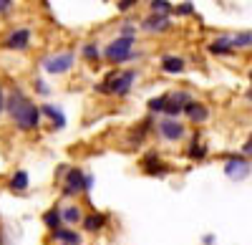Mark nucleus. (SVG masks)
Returning a JSON list of instances; mask_svg holds the SVG:
<instances>
[{"mask_svg": "<svg viewBox=\"0 0 252 245\" xmlns=\"http://www.w3.org/2000/svg\"><path fill=\"white\" fill-rule=\"evenodd\" d=\"M192 124H204V121H209V109L202 104V101H189V104L184 106V111H182Z\"/></svg>", "mask_w": 252, "mask_h": 245, "instance_id": "15", "label": "nucleus"}, {"mask_svg": "<svg viewBox=\"0 0 252 245\" xmlns=\"http://www.w3.org/2000/svg\"><path fill=\"white\" fill-rule=\"evenodd\" d=\"M31 40H33L31 28L20 26V28H13V31L5 35L3 48H5V51H28V48H31Z\"/></svg>", "mask_w": 252, "mask_h": 245, "instance_id": "9", "label": "nucleus"}, {"mask_svg": "<svg viewBox=\"0 0 252 245\" xmlns=\"http://www.w3.org/2000/svg\"><path fill=\"white\" fill-rule=\"evenodd\" d=\"M0 245H3V238H0Z\"/></svg>", "mask_w": 252, "mask_h": 245, "instance_id": "35", "label": "nucleus"}, {"mask_svg": "<svg viewBox=\"0 0 252 245\" xmlns=\"http://www.w3.org/2000/svg\"><path fill=\"white\" fill-rule=\"evenodd\" d=\"M134 43H136V38H124V35H116L111 43L103 48L101 53H103V58L109 61V64H114V66H119V64H126V61H134V58H139L141 53H136L134 51Z\"/></svg>", "mask_w": 252, "mask_h": 245, "instance_id": "3", "label": "nucleus"}, {"mask_svg": "<svg viewBox=\"0 0 252 245\" xmlns=\"http://www.w3.org/2000/svg\"><path fill=\"white\" fill-rule=\"evenodd\" d=\"M232 48H235V51H247V48H252V31L232 33Z\"/></svg>", "mask_w": 252, "mask_h": 245, "instance_id": "22", "label": "nucleus"}, {"mask_svg": "<svg viewBox=\"0 0 252 245\" xmlns=\"http://www.w3.org/2000/svg\"><path fill=\"white\" fill-rule=\"evenodd\" d=\"M247 101H250V104H252V89L247 91Z\"/></svg>", "mask_w": 252, "mask_h": 245, "instance_id": "34", "label": "nucleus"}, {"mask_svg": "<svg viewBox=\"0 0 252 245\" xmlns=\"http://www.w3.org/2000/svg\"><path fill=\"white\" fill-rule=\"evenodd\" d=\"M250 172H252V162L245 154H229L224 159V175H227V179L242 182V179L250 177Z\"/></svg>", "mask_w": 252, "mask_h": 245, "instance_id": "6", "label": "nucleus"}, {"mask_svg": "<svg viewBox=\"0 0 252 245\" xmlns=\"http://www.w3.org/2000/svg\"><path fill=\"white\" fill-rule=\"evenodd\" d=\"M106 225H109V215H103V212H98V210L86 212V215H83V222H81L83 233H91V235L101 233Z\"/></svg>", "mask_w": 252, "mask_h": 245, "instance_id": "13", "label": "nucleus"}, {"mask_svg": "<svg viewBox=\"0 0 252 245\" xmlns=\"http://www.w3.org/2000/svg\"><path fill=\"white\" fill-rule=\"evenodd\" d=\"M189 101H192V94H187V91H172V94H166L164 116L166 119H179Z\"/></svg>", "mask_w": 252, "mask_h": 245, "instance_id": "10", "label": "nucleus"}, {"mask_svg": "<svg viewBox=\"0 0 252 245\" xmlns=\"http://www.w3.org/2000/svg\"><path fill=\"white\" fill-rule=\"evenodd\" d=\"M40 116H48L53 129H63V127H66V114H63L58 106H53V104H40Z\"/></svg>", "mask_w": 252, "mask_h": 245, "instance_id": "18", "label": "nucleus"}, {"mask_svg": "<svg viewBox=\"0 0 252 245\" xmlns=\"http://www.w3.org/2000/svg\"><path fill=\"white\" fill-rule=\"evenodd\" d=\"M136 3H139V0H119V3H116V8H119L121 13H129V10H131Z\"/></svg>", "mask_w": 252, "mask_h": 245, "instance_id": "27", "label": "nucleus"}, {"mask_svg": "<svg viewBox=\"0 0 252 245\" xmlns=\"http://www.w3.org/2000/svg\"><path fill=\"white\" fill-rule=\"evenodd\" d=\"M48 240L56 243V245H83V235L76 228H66V225L58 228V230H51Z\"/></svg>", "mask_w": 252, "mask_h": 245, "instance_id": "11", "label": "nucleus"}, {"mask_svg": "<svg viewBox=\"0 0 252 245\" xmlns=\"http://www.w3.org/2000/svg\"><path fill=\"white\" fill-rule=\"evenodd\" d=\"M164 106H166V94L154 96V99L146 101V109H149V114H164Z\"/></svg>", "mask_w": 252, "mask_h": 245, "instance_id": "24", "label": "nucleus"}, {"mask_svg": "<svg viewBox=\"0 0 252 245\" xmlns=\"http://www.w3.org/2000/svg\"><path fill=\"white\" fill-rule=\"evenodd\" d=\"M83 208L78 205V202H68V205H63L61 208V217H63V225L66 228H76V225H81L83 222Z\"/></svg>", "mask_w": 252, "mask_h": 245, "instance_id": "14", "label": "nucleus"}, {"mask_svg": "<svg viewBox=\"0 0 252 245\" xmlns=\"http://www.w3.org/2000/svg\"><path fill=\"white\" fill-rule=\"evenodd\" d=\"M212 243H215V235H204L202 238V245H212Z\"/></svg>", "mask_w": 252, "mask_h": 245, "instance_id": "33", "label": "nucleus"}, {"mask_svg": "<svg viewBox=\"0 0 252 245\" xmlns=\"http://www.w3.org/2000/svg\"><path fill=\"white\" fill-rule=\"evenodd\" d=\"M136 84V71L134 69H114L109 71V76L98 81L94 86L96 94H103V96H116V99H124L131 94V86Z\"/></svg>", "mask_w": 252, "mask_h": 245, "instance_id": "2", "label": "nucleus"}, {"mask_svg": "<svg viewBox=\"0 0 252 245\" xmlns=\"http://www.w3.org/2000/svg\"><path fill=\"white\" fill-rule=\"evenodd\" d=\"M209 53H215V56H232L235 53L232 35H217L212 43H209Z\"/></svg>", "mask_w": 252, "mask_h": 245, "instance_id": "19", "label": "nucleus"}, {"mask_svg": "<svg viewBox=\"0 0 252 245\" xmlns=\"http://www.w3.org/2000/svg\"><path fill=\"white\" fill-rule=\"evenodd\" d=\"M240 154H245L247 159H252V132H250V137H247V141L242 144V152Z\"/></svg>", "mask_w": 252, "mask_h": 245, "instance_id": "28", "label": "nucleus"}, {"mask_svg": "<svg viewBox=\"0 0 252 245\" xmlns=\"http://www.w3.org/2000/svg\"><path fill=\"white\" fill-rule=\"evenodd\" d=\"M157 132H159V137L164 139V141H182L184 137H187V127L182 124L179 119H159L157 121Z\"/></svg>", "mask_w": 252, "mask_h": 245, "instance_id": "7", "label": "nucleus"}, {"mask_svg": "<svg viewBox=\"0 0 252 245\" xmlns=\"http://www.w3.org/2000/svg\"><path fill=\"white\" fill-rule=\"evenodd\" d=\"M174 10H177V15H192V13H194V5H192V3H189V0H187V3L177 5Z\"/></svg>", "mask_w": 252, "mask_h": 245, "instance_id": "26", "label": "nucleus"}, {"mask_svg": "<svg viewBox=\"0 0 252 245\" xmlns=\"http://www.w3.org/2000/svg\"><path fill=\"white\" fill-rule=\"evenodd\" d=\"M152 13H159V15H172L174 13V5L169 0H152Z\"/></svg>", "mask_w": 252, "mask_h": 245, "instance_id": "25", "label": "nucleus"}, {"mask_svg": "<svg viewBox=\"0 0 252 245\" xmlns=\"http://www.w3.org/2000/svg\"><path fill=\"white\" fill-rule=\"evenodd\" d=\"M250 81H252V73H250Z\"/></svg>", "mask_w": 252, "mask_h": 245, "instance_id": "36", "label": "nucleus"}, {"mask_svg": "<svg viewBox=\"0 0 252 245\" xmlns=\"http://www.w3.org/2000/svg\"><path fill=\"white\" fill-rule=\"evenodd\" d=\"M35 91H38V94H43V96H48V94H51V89L46 86V81H40V78L35 81Z\"/></svg>", "mask_w": 252, "mask_h": 245, "instance_id": "31", "label": "nucleus"}, {"mask_svg": "<svg viewBox=\"0 0 252 245\" xmlns=\"http://www.w3.org/2000/svg\"><path fill=\"white\" fill-rule=\"evenodd\" d=\"M43 225L48 228V233L63 228V217H61V208H58V205H53V208H48V210L43 212Z\"/></svg>", "mask_w": 252, "mask_h": 245, "instance_id": "21", "label": "nucleus"}, {"mask_svg": "<svg viewBox=\"0 0 252 245\" xmlns=\"http://www.w3.org/2000/svg\"><path fill=\"white\" fill-rule=\"evenodd\" d=\"M5 114H10L18 132H35L40 127V104L28 99L23 89H13L5 94Z\"/></svg>", "mask_w": 252, "mask_h": 245, "instance_id": "1", "label": "nucleus"}, {"mask_svg": "<svg viewBox=\"0 0 252 245\" xmlns=\"http://www.w3.org/2000/svg\"><path fill=\"white\" fill-rule=\"evenodd\" d=\"M172 28V18L169 15H159V13H149L141 20V31L146 33H164Z\"/></svg>", "mask_w": 252, "mask_h": 245, "instance_id": "12", "label": "nucleus"}, {"mask_svg": "<svg viewBox=\"0 0 252 245\" xmlns=\"http://www.w3.org/2000/svg\"><path fill=\"white\" fill-rule=\"evenodd\" d=\"M8 187H10V192H15V195H26L28 187H31V175H28L26 170H15V172L10 175V179H8Z\"/></svg>", "mask_w": 252, "mask_h": 245, "instance_id": "17", "label": "nucleus"}, {"mask_svg": "<svg viewBox=\"0 0 252 245\" xmlns=\"http://www.w3.org/2000/svg\"><path fill=\"white\" fill-rule=\"evenodd\" d=\"M94 182H96V179H94V175H89V172H86V179H83V195H89V192L94 190Z\"/></svg>", "mask_w": 252, "mask_h": 245, "instance_id": "29", "label": "nucleus"}, {"mask_svg": "<svg viewBox=\"0 0 252 245\" xmlns=\"http://www.w3.org/2000/svg\"><path fill=\"white\" fill-rule=\"evenodd\" d=\"M159 66H161V71H164V73H172V76H177V73H184V69H187V61H184L182 56L166 53V56H161Z\"/></svg>", "mask_w": 252, "mask_h": 245, "instance_id": "16", "label": "nucleus"}, {"mask_svg": "<svg viewBox=\"0 0 252 245\" xmlns=\"http://www.w3.org/2000/svg\"><path fill=\"white\" fill-rule=\"evenodd\" d=\"M76 66V56L71 51H63V53H53L48 58H43V71L48 76H63L68 73Z\"/></svg>", "mask_w": 252, "mask_h": 245, "instance_id": "5", "label": "nucleus"}, {"mask_svg": "<svg viewBox=\"0 0 252 245\" xmlns=\"http://www.w3.org/2000/svg\"><path fill=\"white\" fill-rule=\"evenodd\" d=\"M83 179H86V172L81 167H68L66 175L61 177V195L66 200H73L78 195H83Z\"/></svg>", "mask_w": 252, "mask_h": 245, "instance_id": "4", "label": "nucleus"}, {"mask_svg": "<svg viewBox=\"0 0 252 245\" xmlns=\"http://www.w3.org/2000/svg\"><path fill=\"white\" fill-rule=\"evenodd\" d=\"M13 5H15V0H0V15L10 13V10H13Z\"/></svg>", "mask_w": 252, "mask_h": 245, "instance_id": "30", "label": "nucleus"}, {"mask_svg": "<svg viewBox=\"0 0 252 245\" xmlns=\"http://www.w3.org/2000/svg\"><path fill=\"white\" fill-rule=\"evenodd\" d=\"M139 167L144 175H149V177H166L172 172V167L166 165V162L161 159L159 152H149V154H144L141 162H139Z\"/></svg>", "mask_w": 252, "mask_h": 245, "instance_id": "8", "label": "nucleus"}, {"mask_svg": "<svg viewBox=\"0 0 252 245\" xmlns=\"http://www.w3.org/2000/svg\"><path fill=\"white\" fill-rule=\"evenodd\" d=\"M0 114H5V91L0 89Z\"/></svg>", "mask_w": 252, "mask_h": 245, "instance_id": "32", "label": "nucleus"}, {"mask_svg": "<svg viewBox=\"0 0 252 245\" xmlns=\"http://www.w3.org/2000/svg\"><path fill=\"white\" fill-rule=\"evenodd\" d=\"M207 154H209L207 144H204V141H199V137L194 134V137H192V141H189L187 157H189V159H194V162H202V159H207Z\"/></svg>", "mask_w": 252, "mask_h": 245, "instance_id": "20", "label": "nucleus"}, {"mask_svg": "<svg viewBox=\"0 0 252 245\" xmlns=\"http://www.w3.org/2000/svg\"><path fill=\"white\" fill-rule=\"evenodd\" d=\"M81 56L86 58V61H91V64H98V61L103 58L98 43H83V46H81Z\"/></svg>", "mask_w": 252, "mask_h": 245, "instance_id": "23", "label": "nucleus"}]
</instances>
